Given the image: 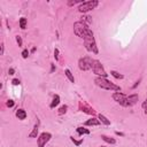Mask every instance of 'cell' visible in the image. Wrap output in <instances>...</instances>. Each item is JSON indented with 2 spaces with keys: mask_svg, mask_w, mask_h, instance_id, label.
I'll list each match as a JSON object with an SVG mask.
<instances>
[{
  "mask_svg": "<svg viewBox=\"0 0 147 147\" xmlns=\"http://www.w3.org/2000/svg\"><path fill=\"white\" fill-rule=\"evenodd\" d=\"M101 147H106V146H101Z\"/></svg>",
  "mask_w": 147,
  "mask_h": 147,
  "instance_id": "obj_36",
  "label": "cell"
},
{
  "mask_svg": "<svg viewBox=\"0 0 147 147\" xmlns=\"http://www.w3.org/2000/svg\"><path fill=\"white\" fill-rule=\"evenodd\" d=\"M139 82H140V79H139V80H138V82H136V84H134V85H133V86H132V88H136V87H137V86H138V85H139Z\"/></svg>",
  "mask_w": 147,
  "mask_h": 147,
  "instance_id": "obj_33",
  "label": "cell"
},
{
  "mask_svg": "<svg viewBox=\"0 0 147 147\" xmlns=\"http://www.w3.org/2000/svg\"><path fill=\"white\" fill-rule=\"evenodd\" d=\"M76 131H77V133L78 134H90V130L88 129H85V127H83V126H78L77 129H76Z\"/></svg>",
  "mask_w": 147,
  "mask_h": 147,
  "instance_id": "obj_16",
  "label": "cell"
},
{
  "mask_svg": "<svg viewBox=\"0 0 147 147\" xmlns=\"http://www.w3.org/2000/svg\"><path fill=\"white\" fill-rule=\"evenodd\" d=\"M138 100H139V95L137 93H133V94H131V95L127 96V102H129V106L130 107L133 106V105H136L138 102Z\"/></svg>",
  "mask_w": 147,
  "mask_h": 147,
  "instance_id": "obj_11",
  "label": "cell"
},
{
  "mask_svg": "<svg viewBox=\"0 0 147 147\" xmlns=\"http://www.w3.org/2000/svg\"><path fill=\"white\" fill-rule=\"evenodd\" d=\"M26 23H28V21H26L25 17H21V18H20V28H21L22 30L26 29Z\"/></svg>",
  "mask_w": 147,
  "mask_h": 147,
  "instance_id": "obj_20",
  "label": "cell"
},
{
  "mask_svg": "<svg viewBox=\"0 0 147 147\" xmlns=\"http://www.w3.org/2000/svg\"><path fill=\"white\" fill-rule=\"evenodd\" d=\"M8 74H9V75H14V74H15V69H14V68H9Z\"/></svg>",
  "mask_w": 147,
  "mask_h": 147,
  "instance_id": "obj_31",
  "label": "cell"
},
{
  "mask_svg": "<svg viewBox=\"0 0 147 147\" xmlns=\"http://www.w3.org/2000/svg\"><path fill=\"white\" fill-rule=\"evenodd\" d=\"M83 2H84L83 0H78V1H75V0H74V1H68V6H75L76 3H79V5H80V3H83Z\"/></svg>",
  "mask_w": 147,
  "mask_h": 147,
  "instance_id": "obj_24",
  "label": "cell"
},
{
  "mask_svg": "<svg viewBox=\"0 0 147 147\" xmlns=\"http://www.w3.org/2000/svg\"><path fill=\"white\" fill-rule=\"evenodd\" d=\"M16 42H17V45H18L20 47L22 46L23 41H22V38H21V36H16Z\"/></svg>",
  "mask_w": 147,
  "mask_h": 147,
  "instance_id": "obj_26",
  "label": "cell"
},
{
  "mask_svg": "<svg viewBox=\"0 0 147 147\" xmlns=\"http://www.w3.org/2000/svg\"><path fill=\"white\" fill-rule=\"evenodd\" d=\"M29 54H30V52H29L26 48L22 51V57H23V59H26V57L29 56Z\"/></svg>",
  "mask_w": 147,
  "mask_h": 147,
  "instance_id": "obj_25",
  "label": "cell"
},
{
  "mask_svg": "<svg viewBox=\"0 0 147 147\" xmlns=\"http://www.w3.org/2000/svg\"><path fill=\"white\" fill-rule=\"evenodd\" d=\"M64 74H65V76H67V78L71 82V83H75V77H74V75H72V72L69 70V69H65L64 70Z\"/></svg>",
  "mask_w": 147,
  "mask_h": 147,
  "instance_id": "obj_17",
  "label": "cell"
},
{
  "mask_svg": "<svg viewBox=\"0 0 147 147\" xmlns=\"http://www.w3.org/2000/svg\"><path fill=\"white\" fill-rule=\"evenodd\" d=\"M113 99L117 103H119L121 106H123V107H130L129 106V102H127V95L123 94L122 92H115V93H113Z\"/></svg>",
  "mask_w": 147,
  "mask_h": 147,
  "instance_id": "obj_7",
  "label": "cell"
},
{
  "mask_svg": "<svg viewBox=\"0 0 147 147\" xmlns=\"http://www.w3.org/2000/svg\"><path fill=\"white\" fill-rule=\"evenodd\" d=\"M115 133H116L117 136H121V137H124V133H123V132H119V131H116Z\"/></svg>",
  "mask_w": 147,
  "mask_h": 147,
  "instance_id": "obj_32",
  "label": "cell"
},
{
  "mask_svg": "<svg viewBox=\"0 0 147 147\" xmlns=\"http://www.w3.org/2000/svg\"><path fill=\"white\" fill-rule=\"evenodd\" d=\"M70 140L75 144V146H76V147H79V146L83 144V141H84V139H83V138H82V139H79V140H77V139H75L74 137H70Z\"/></svg>",
  "mask_w": 147,
  "mask_h": 147,
  "instance_id": "obj_21",
  "label": "cell"
},
{
  "mask_svg": "<svg viewBox=\"0 0 147 147\" xmlns=\"http://www.w3.org/2000/svg\"><path fill=\"white\" fill-rule=\"evenodd\" d=\"M54 69H55V67H54V64H53V63H52V70H51V71H52V72H53V71H54Z\"/></svg>",
  "mask_w": 147,
  "mask_h": 147,
  "instance_id": "obj_34",
  "label": "cell"
},
{
  "mask_svg": "<svg viewBox=\"0 0 147 147\" xmlns=\"http://www.w3.org/2000/svg\"><path fill=\"white\" fill-rule=\"evenodd\" d=\"M92 64H93V59H91L90 56H84L78 60V67L83 71H87L92 69Z\"/></svg>",
  "mask_w": 147,
  "mask_h": 147,
  "instance_id": "obj_6",
  "label": "cell"
},
{
  "mask_svg": "<svg viewBox=\"0 0 147 147\" xmlns=\"http://www.w3.org/2000/svg\"><path fill=\"white\" fill-rule=\"evenodd\" d=\"M59 103H60V96L57 95V94H55L54 96H53V100H52V102H51V105H49V108H55L56 106H59Z\"/></svg>",
  "mask_w": 147,
  "mask_h": 147,
  "instance_id": "obj_14",
  "label": "cell"
},
{
  "mask_svg": "<svg viewBox=\"0 0 147 147\" xmlns=\"http://www.w3.org/2000/svg\"><path fill=\"white\" fill-rule=\"evenodd\" d=\"M11 84H13V85H20L21 83H20V79H17V78H14V79L11 80Z\"/></svg>",
  "mask_w": 147,
  "mask_h": 147,
  "instance_id": "obj_29",
  "label": "cell"
},
{
  "mask_svg": "<svg viewBox=\"0 0 147 147\" xmlns=\"http://www.w3.org/2000/svg\"><path fill=\"white\" fill-rule=\"evenodd\" d=\"M84 46H85L86 51H88V52H91L93 54H98L99 53V49H98V46H96L94 37H90V38L84 39Z\"/></svg>",
  "mask_w": 147,
  "mask_h": 147,
  "instance_id": "obj_5",
  "label": "cell"
},
{
  "mask_svg": "<svg viewBox=\"0 0 147 147\" xmlns=\"http://www.w3.org/2000/svg\"><path fill=\"white\" fill-rule=\"evenodd\" d=\"M110 75H111L114 78H116V79H123V77H124L122 74H119L118 71H115V70H111V71H110Z\"/></svg>",
  "mask_w": 147,
  "mask_h": 147,
  "instance_id": "obj_18",
  "label": "cell"
},
{
  "mask_svg": "<svg viewBox=\"0 0 147 147\" xmlns=\"http://www.w3.org/2000/svg\"><path fill=\"white\" fill-rule=\"evenodd\" d=\"M54 57H55V60H56V61L59 60V49H57V48H55V49H54Z\"/></svg>",
  "mask_w": 147,
  "mask_h": 147,
  "instance_id": "obj_28",
  "label": "cell"
},
{
  "mask_svg": "<svg viewBox=\"0 0 147 147\" xmlns=\"http://www.w3.org/2000/svg\"><path fill=\"white\" fill-rule=\"evenodd\" d=\"M3 53H5V42L1 41V52H0V54L3 55Z\"/></svg>",
  "mask_w": 147,
  "mask_h": 147,
  "instance_id": "obj_30",
  "label": "cell"
},
{
  "mask_svg": "<svg viewBox=\"0 0 147 147\" xmlns=\"http://www.w3.org/2000/svg\"><path fill=\"white\" fill-rule=\"evenodd\" d=\"M82 21H83L84 23H86L87 25H90V24L92 23V17L88 16V15H84V16L82 17Z\"/></svg>",
  "mask_w": 147,
  "mask_h": 147,
  "instance_id": "obj_22",
  "label": "cell"
},
{
  "mask_svg": "<svg viewBox=\"0 0 147 147\" xmlns=\"http://www.w3.org/2000/svg\"><path fill=\"white\" fill-rule=\"evenodd\" d=\"M100 124H101L100 119L96 118V117H94V116H92L91 118H88V119L84 123L85 126H98V125H100Z\"/></svg>",
  "mask_w": 147,
  "mask_h": 147,
  "instance_id": "obj_10",
  "label": "cell"
},
{
  "mask_svg": "<svg viewBox=\"0 0 147 147\" xmlns=\"http://www.w3.org/2000/svg\"><path fill=\"white\" fill-rule=\"evenodd\" d=\"M67 109H68V106H67V105H63V106H61L60 109L57 110V114H59V115H63V114L67 113Z\"/></svg>",
  "mask_w": 147,
  "mask_h": 147,
  "instance_id": "obj_23",
  "label": "cell"
},
{
  "mask_svg": "<svg viewBox=\"0 0 147 147\" xmlns=\"http://www.w3.org/2000/svg\"><path fill=\"white\" fill-rule=\"evenodd\" d=\"M6 106H7V107H9V108H11V107L14 106V100H11V99L7 100V102H6Z\"/></svg>",
  "mask_w": 147,
  "mask_h": 147,
  "instance_id": "obj_27",
  "label": "cell"
},
{
  "mask_svg": "<svg viewBox=\"0 0 147 147\" xmlns=\"http://www.w3.org/2000/svg\"><path fill=\"white\" fill-rule=\"evenodd\" d=\"M98 6H99V1H98V0L84 1L83 3H80V5L78 6V11H79V13L85 14V13H87V11H90V10L95 9Z\"/></svg>",
  "mask_w": 147,
  "mask_h": 147,
  "instance_id": "obj_3",
  "label": "cell"
},
{
  "mask_svg": "<svg viewBox=\"0 0 147 147\" xmlns=\"http://www.w3.org/2000/svg\"><path fill=\"white\" fill-rule=\"evenodd\" d=\"M38 131H39V119H37L36 124L33 125V129H32V131L29 133V138H37Z\"/></svg>",
  "mask_w": 147,
  "mask_h": 147,
  "instance_id": "obj_12",
  "label": "cell"
},
{
  "mask_svg": "<svg viewBox=\"0 0 147 147\" xmlns=\"http://www.w3.org/2000/svg\"><path fill=\"white\" fill-rule=\"evenodd\" d=\"M98 118H99V119H100V122H101V123H103L105 125H107V126H108V125H110V121H109L105 115L99 114V115H98Z\"/></svg>",
  "mask_w": 147,
  "mask_h": 147,
  "instance_id": "obj_15",
  "label": "cell"
},
{
  "mask_svg": "<svg viewBox=\"0 0 147 147\" xmlns=\"http://www.w3.org/2000/svg\"><path fill=\"white\" fill-rule=\"evenodd\" d=\"M101 138H102V140H103V141H106V142H108V144H115V142H116V140H115L114 138L107 137V136H105V134H102V136H101Z\"/></svg>",
  "mask_w": 147,
  "mask_h": 147,
  "instance_id": "obj_19",
  "label": "cell"
},
{
  "mask_svg": "<svg viewBox=\"0 0 147 147\" xmlns=\"http://www.w3.org/2000/svg\"><path fill=\"white\" fill-rule=\"evenodd\" d=\"M94 83H95L96 86H99V87H101V88H103V90L115 91V92H121V91H122L121 86L116 85L115 83L108 80V79L105 78V77H96V78L94 79Z\"/></svg>",
  "mask_w": 147,
  "mask_h": 147,
  "instance_id": "obj_2",
  "label": "cell"
},
{
  "mask_svg": "<svg viewBox=\"0 0 147 147\" xmlns=\"http://www.w3.org/2000/svg\"><path fill=\"white\" fill-rule=\"evenodd\" d=\"M92 71H93L98 77H105V78H107V76H108V74L106 72L103 65L101 64V62H100L99 60H93Z\"/></svg>",
  "mask_w": 147,
  "mask_h": 147,
  "instance_id": "obj_4",
  "label": "cell"
},
{
  "mask_svg": "<svg viewBox=\"0 0 147 147\" xmlns=\"http://www.w3.org/2000/svg\"><path fill=\"white\" fill-rule=\"evenodd\" d=\"M15 115H16V117H17L18 119H21V121H23V119L26 118V111H25L24 109H22V108L17 109L16 113H15Z\"/></svg>",
  "mask_w": 147,
  "mask_h": 147,
  "instance_id": "obj_13",
  "label": "cell"
},
{
  "mask_svg": "<svg viewBox=\"0 0 147 147\" xmlns=\"http://www.w3.org/2000/svg\"><path fill=\"white\" fill-rule=\"evenodd\" d=\"M145 114L147 115V108H145Z\"/></svg>",
  "mask_w": 147,
  "mask_h": 147,
  "instance_id": "obj_35",
  "label": "cell"
},
{
  "mask_svg": "<svg viewBox=\"0 0 147 147\" xmlns=\"http://www.w3.org/2000/svg\"><path fill=\"white\" fill-rule=\"evenodd\" d=\"M78 107H79V110L80 111H83V113H85L87 115H92V116H95L96 115V111L92 107H90L87 103H85L84 101H79Z\"/></svg>",
  "mask_w": 147,
  "mask_h": 147,
  "instance_id": "obj_8",
  "label": "cell"
},
{
  "mask_svg": "<svg viewBox=\"0 0 147 147\" xmlns=\"http://www.w3.org/2000/svg\"><path fill=\"white\" fill-rule=\"evenodd\" d=\"M74 32L77 37L83 38V40L86 39V38H90V37H94L93 31L83 21H77V22L74 23Z\"/></svg>",
  "mask_w": 147,
  "mask_h": 147,
  "instance_id": "obj_1",
  "label": "cell"
},
{
  "mask_svg": "<svg viewBox=\"0 0 147 147\" xmlns=\"http://www.w3.org/2000/svg\"><path fill=\"white\" fill-rule=\"evenodd\" d=\"M51 138H52V134L49 133V132H42V133H40L39 134V137H38V147H45V145L51 140Z\"/></svg>",
  "mask_w": 147,
  "mask_h": 147,
  "instance_id": "obj_9",
  "label": "cell"
}]
</instances>
